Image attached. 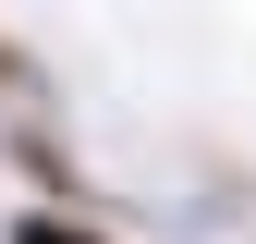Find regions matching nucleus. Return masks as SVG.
Listing matches in <instances>:
<instances>
[{"label": "nucleus", "mask_w": 256, "mask_h": 244, "mask_svg": "<svg viewBox=\"0 0 256 244\" xmlns=\"http://www.w3.org/2000/svg\"><path fill=\"white\" fill-rule=\"evenodd\" d=\"M12 244H86V232H61V220H24V232H12Z\"/></svg>", "instance_id": "f257e3e1"}]
</instances>
